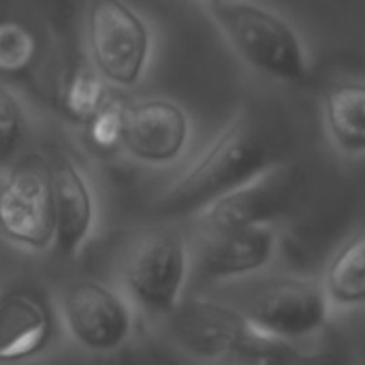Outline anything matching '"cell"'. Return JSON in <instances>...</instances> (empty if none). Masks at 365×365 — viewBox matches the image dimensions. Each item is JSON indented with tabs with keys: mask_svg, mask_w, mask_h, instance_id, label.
Returning a JSON list of instances; mask_svg holds the SVG:
<instances>
[{
	"mask_svg": "<svg viewBox=\"0 0 365 365\" xmlns=\"http://www.w3.org/2000/svg\"><path fill=\"white\" fill-rule=\"evenodd\" d=\"M276 156L278 145L272 130L257 115L242 113L160 195L154 203V214L160 218L195 216L218 197L278 165Z\"/></svg>",
	"mask_w": 365,
	"mask_h": 365,
	"instance_id": "6da1fadb",
	"label": "cell"
},
{
	"mask_svg": "<svg viewBox=\"0 0 365 365\" xmlns=\"http://www.w3.org/2000/svg\"><path fill=\"white\" fill-rule=\"evenodd\" d=\"M210 15L240 58L255 71L291 83L306 77L308 60L304 45L293 26L274 11L235 0L210 4Z\"/></svg>",
	"mask_w": 365,
	"mask_h": 365,
	"instance_id": "7a4b0ae2",
	"label": "cell"
},
{
	"mask_svg": "<svg viewBox=\"0 0 365 365\" xmlns=\"http://www.w3.org/2000/svg\"><path fill=\"white\" fill-rule=\"evenodd\" d=\"M188 276V246L180 229L165 227L143 233L126 252L122 282L130 299L152 312H171Z\"/></svg>",
	"mask_w": 365,
	"mask_h": 365,
	"instance_id": "3957f363",
	"label": "cell"
},
{
	"mask_svg": "<svg viewBox=\"0 0 365 365\" xmlns=\"http://www.w3.org/2000/svg\"><path fill=\"white\" fill-rule=\"evenodd\" d=\"M53 197L49 165L30 154L15 160L0 182V235L26 250L53 244Z\"/></svg>",
	"mask_w": 365,
	"mask_h": 365,
	"instance_id": "277c9868",
	"label": "cell"
},
{
	"mask_svg": "<svg viewBox=\"0 0 365 365\" xmlns=\"http://www.w3.org/2000/svg\"><path fill=\"white\" fill-rule=\"evenodd\" d=\"M92 66L115 86H135L150 58V30L124 0H92L88 9Z\"/></svg>",
	"mask_w": 365,
	"mask_h": 365,
	"instance_id": "5b68a950",
	"label": "cell"
},
{
	"mask_svg": "<svg viewBox=\"0 0 365 365\" xmlns=\"http://www.w3.org/2000/svg\"><path fill=\"white\" fill-rule=\"evenodd\" d=\"M237 312L255 329L291 342L325 325L329 302L314 280L280 278L252 291Z\"/></svg>",
	"mask_w": 365,
	"mask_h": 365,
	"instance_id": "8992f818",
	"label": "cell"
},
{
	"mask_svg": "<svg viewBox=\"0 0 365 365\" xmlns=\"http://www.w3.org/2000/svg\"><path fill=\"white\" fill-rule=\"evenodd\" d=\"M299 195V178L293 167L274 165L240 188L205 205L195 222L201 233L263 227L289 214Z\"/></svg>",
	"mask_w": 365,
	"mask_h": 365,
	"instance_id": "52a82bcc",
	"label": "cell"
},
{
	"mask_svg": "<svg viewBox=\"0 0 365 365\" xmlns=\"http://www.w3.org/2000/svg\"><path fill=\"white\" fill-rule=\"evenodd\" d=\"M60 317L68 336L90 353H113L133 331V314L124 297L96 280L68 284L60 297Z\"/></svg>",
	"mask_w": 365,
	"mask_h": 365,
	"instance_id": "ba28073f",
	"label": "cell"
},
{
	"mask_svg": "<svg viewBox=\"0 0 365 365\" xmlns=\"http://www.w3.org/2000/svg\"><path fill=\"white\" fill-rule=\"evenodd\" d=\"M56 334L47 295L30 284L0 291V365L24 364L41 355Z\"/></svg>",
	"mask_w": 365,
	"mask_h": 365,
	"instance_id": "9c48e42d",
	"label": "cell"
},
{
	"mask_svg": "<svg viewBox=\"0 0 365 365\" xmlns=\"http://www.w3.org/2000/svg\"><path fill=\"white\" fill-rule=\"evenodd\" d=\"M188 115L169 98H145L126 105L122 148L148 165L173 163L188 143Z\"/></svg>",
	"mask_w": 365,
	"mask_h": 365,
	"instance_id": "30bf717a",
	"label": "cell"
},
{
	"mask_svg": "<svg viewBox=\"0 0 365 365\" xmlns=\"http://www.w3.org/2000/svg\"><path fill=\"white\" fill-rule=\"evenodd\" d=\"M276 250V231L269 225L203 233L195 255V272L203 282L237 278L265 267Z\"/></svg>",
	"mask_w": 365,
	"mask_h": 365,
	"instance_id": "8fae6325",
	"label": "cell"
},
{
	"mask_svg": "<svg viewBox=\"0 0 365 365\" xmlns=\"http://www.w3.org/2000/svg\"><path fill=\"white\" fill-rule=\"evenodd\" d=\"M49 165L53 197V248L62 259H71L86 244L94 227V195L79 167L64 154H56Z\"/></svg>",
	"mask_w": 365,
	"mask_h": 365,
	"instance_id": "7c38bea8",
	"label": "cell"
},
{
	"mask_svg": "<svg viewBox=\"0 0 365 365\" xmlns=\"http://www.w3.org/2000/svg\"><path fill=\"white\" fill-rule=\"evenodd\" d=\"M297 355L291 342L267 336L242 319L210 359L216 365H293Z\"/></svg>",
	"mask_w": 365,
	"mask_h": 365,
	"instance_id": "4fadbf2b",
	"label": "cell"
},
{
	"mask_svg": "<svg viewBox=\"0 0 365 365\" xmlns=\"http://www.w3.org/2000/svg\"><path fill=\"white\" fill-rule=\"evenodd\" d=\"M365 88L364 83H340L325 98V124L329 137L349 156L365 150Z\"/></svg>",
	"mask_w": 365,
	"mask_h": 365,
	"instance_id": "5bb4252c",
	"label": "cell"
},
{
	"mask_svg": "<svg viewBox=\"0 0 365 365\" xmlns=\"http://www.w3.org/2000/svg\"><path fill=\"white\" fill-rule=\"evenodd\" d=\"M327 302L338 306H359L365 299V237L357 231L331 257L321 284Z\"/></svg>",
	"mask_w": 365,
	"mask_h": 365,
	"instance_id": "9a60e30c",
	"label": "cell"
},
{
	"mask_svg": "<svg viewBox=\"0 0 365 365\" xmlns=\"http://www.w3.org/2000/svg\"><path fill=\"white\" fill-rule=\"evenodd\" d=\"M107 96V81L98 71L90 64H79L66 75L60 88V107L71 120L86 124L101 109Z\"/></svg>",
	"mask_w": 365,
	"mask_h": 365,
	"instance_id": "2e32d148",
	"label": "cell"
},
{
	"mask_svg": "<svg viewBox=\"0 0 365 365\" xmlns=\"http://www.w3.org/2000/svg\"><path fill=\"white\" fill-rule=\"evenodd\" d=\"M26 137V113L19 98L0 83V171H6L19 156Z\"/></svg>",
	"mask_w": 365,
	"mask_h": 365,
	"instance_id": "e0dca14e",
	"label": "cell"
},
{
	"mask_svg": "<svg viewBox=\"0 0 365 365\" xmlns=\"http://www.w3.org/2000/svg\"><path fill=\"white\" fill-rule=\"evenodd\" d=\"M36 56V36L17 21H0V71L21 73Z\"/></svg>",
	"mask_w": 365,
	"mask_h": 365,
	"instance_id": "ac0fdd59",
	"label": "cell"
},
{
	"mask_svg": "<svg viewBox=\"0 0 365 365\" xmlns=\"http://www.w3.org/2000/svg\"><path fill=\"white\" fill-rule=\"evenodd\" d=\"M124 111L126 103L120 98H109L101 105V109L86 122L90 143L101 152H113L122 145V128H124Z\"/></svg>",
	"mask_w": 365,
	"mask_h": 365,
	"instance_id": "d6986e66",
	"label": "cell"
},
{
	"mask_svg": "<svg viewBox=\"0 0 365 365\" xmlns=\"http://www.w3.org/2000/svg\"><path fill=\"white\" fill-rule=\"evenodd\" d=\"M293 365H351L342 355L334 351H314V353H299Z\"/></svg>",
	"mask_w": 365,
	"mask_h": 365,
	"instance_id": "ffe728a7",
	"label": "cell"
},
{
	"mask_svg": "<svg viewBox=\"0 0 365 365\" xmlns=\"http://www.w3.org/2000/svg\"><path fill=\"white\" fill-rule=\"evenodd\" d=\"M210 4H222V2H235V0H207Z\"/></svg>",
	"mask_w": 365,
	"mask_h": 365,
	"instance_id": "44dd1931",
	"label": "cell"
}]
</instances>
